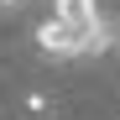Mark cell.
I'll list each match as a JSON object with an SVG mask.
<instances>
[{"label": "cell", "instance_id": "6da1fadb", "mask_svg": "<svg viewBox=\"0 0 120 120\" xmlns=\"http://www.w3.org/2000/svg\"><path fill=\"white\" fill-rule=\"evenodd\" d=\"M37 52L47 57V63H73V57H89V42H84V31H73L63 21H47L37 26Z\"/></svg>", "mask_w": 120, "mask_h": 120}, {"label": "cell", "instance_id": "7a4b0ae2", "mask_svg": "<svg viewBox=\"0 0 120 120\" xmlns=\"http://www.w3.org/2000/svg\"><path fill=\"white\" fill-rule=\"evenodd\" d=\"M52 5V21H63V26H73V31H84V42L94 47V37L110 26V16H105V5L99 0H47Z\"/></svg>", "mask_w": 120, "mask_h": 120}, {"label": "cell", "instance_id": "3957f363", "mask_svg": "<svg viewBox=\"0 0 120 120\" xmlns=\"http://www.w3.org/2000/svg\"><path fill=\"white\" fill-rule=\"evenodd\" d=\"M21 5H26V0H0V16H16Z\"/></svg>", "mask_w": 120, "mask_h": 120}]
</instances>
